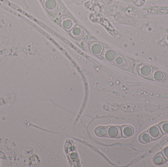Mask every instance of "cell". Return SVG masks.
Segmentation results:
<instances>
[{"instance_id":"obj_1","label":"cell","mask_w":168,"mask_h":167,"mask_svg":"<svg viewBox=\"0 0 168 167\" xmlns=\"http://www.w3.org/2000/svg\"><path fill=\"white\" fill-rule=\"evenodd\" d=\"M107 135L111 138H120L122 137V131L120 127L112 125L108 128Z\"/></svg>"},{"instance_id":"obj_2","label":"cell","mask_w":168,"mask_h":167,"mask_svg":"<svg viewBox=\"0 0 168 167\" xmlns=\"http://www.w3.org/2000/svg\"><path fill=\"white\" fill-rule=\"evenodd\" d=\"M148 133L150 134L151 139L153 140L159 138L162 135V132L161 129L157 126L151 127L148 131Z\"/></svg>"},{"instance_id":"obj_3","label":"cell","mask_w":168,"mask_h":167,"mask_svg":"<svg viewBox=\"0 0 168 167\" xmlns=\"http://www.w3.org/2000/svg\"><path fill=\"white\" fill-rule=\"evenodd\" d=\"M107 131L106 126H99L95 129V133L99 137H105L107 135Z\"/></svg>"},{"instance_id":"obj_4","label":"cell","mask_w":168,"mask_h":167,"mask_svg":"<svg viewBox=\"0 0 168 167\" xmlns=\"http://www.w3.org/2000/svg\"><path fill=\"white\" fill-rule=\"evenodd\" d=\"M123 134L124 137H129L134 133V129L130 125H124L122 127Z\"/></svg>"},{"instance_id":"obj_5","label":"cell","mask_w":168,"mask_h":167,"mask_svg":"<svg viewBox=\"0 0 168 167\" xmlns=\"http://www.w3.org/2000/svg\"><path fill=\"white\" fill-rule=\"evenodd\" d=\"M153 162L156 164L159 165L162 164L165 162V158L164 157V155H163L161 152L158 153L157 155L153 158Z\"/></svg>"},{"instance_id":"obj_6","label":"cell","mask_w":168,"mask_h":167,"mask_svg":"<svg viewBox=\"0 0 168 167\" xmlns=\"http://www.w3.org/2000/svg\"><path fill=\"white\" fill-rule=\"evenodd\" d=\"M139 140L142 143H147L151 141V138L150 134L148 132H146L140 135Z\"/></svg>"},{"instance_id":"obj_7","label":"cell","mask_w":168,"mask_h":167,"mask_svg":"<svg viewBox=\"0 0 168 167\" xmlns=\"http://www.w3.org/2000/svg\"><path fill=\"white\" fill-rule=\"evenodd\" d=\"M161 131L164 133H168V122H164L161 123L159 125Z\"/></svg>"},{"instance_id":"obj_8","label":"cell","mask_w":168,"mask_h":167,"mask_svg":"<svg viewBox=\"0 0 168 167\" xmlns=\"http://www.w3.org/2000/svg\"><path fill=\"white\" fill-rule=\"evenodd\" d=\"M163 155L164 157L167 160H168V147H166L165 149H164L163 150Z\"/></svg>"}]
</instances>
